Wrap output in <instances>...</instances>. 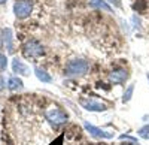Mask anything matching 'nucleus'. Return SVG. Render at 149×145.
Masks as SVG:
<instances>
[{"label": "nucleus", "instance_id": "obj_19", "mask_svg": "<svg viewBox=\"0 0 149 145\" xmlns=\"http://www.w3.org/2000/svg\"><path fill=\"white\" fill-rule=\"evenodd\" d=\"M148 78H149V76H148Z\"/></svg>", "mask_w": 149, "mask_h": 145}, {"label": "nucleus", "instance_id": "obj_2", "mask_svg": "<svg viewBox=\"0 0 149 145\" xmlns=\"http://www.w3.org/2000/svg\"><path fill=\"white\" fill-rule=\"evenodd\" d=\"M42 54H43V46L37 41H29L22 45V55L29 60L39 58Z\"/></svg>", "mask_w": 149, "mask_h": 145}, {"label": "nucleus", "instance_id": "obj_15", "mask_svg": "<svg viewBox=\"0 0 149 145\" xmlns=\"http://www.w3.org/2000/svg\"><path fill=\"white\" fill-rule=\"evenodd\" d=\"M6 66H8V58H6V55L0 54V72L5 70V69H6Z\"/></svg>", "mask_w": 149, "mask_h": 145}, {"label": "nucleus", "instance_id": "obj_13", "mask_svg": "<svg viewBox=\"0 0 149 145\" xmlns=\"http://www.w3.org/2000/svg\"><path fill=\"white\" fill-rule=\"evenodd\" d=\"M133 91H134V85L131 84V85H128L127 91L124 93V97H122V102H124V103H125V102H128V100L131 99V96H133Z\"/></svg>", "mask_w": 149, "mask_h": 145}, {"label": "nucleus", "instance_id": "obj_10", "mask_svg": "<svg viewBox=\"0 0 149 145\" xmlns=\"http://www.w3.org/2000/svg\"><path fill=\"white\" fill-rule=\"evenodd\" d=\"M8 88L12 90V91L21 90V88H22V81H21L18 76H12V78H9V81H8Z\"/></svg>", "mask_w": 149, "mask_h": 145}, {"label": "nucleus", "instance_id": "obj_7", "mask_svg": "<svg viewBox=\"0 0 149 145\" xmlns=\"http://www.w3.org/2000/svg\"><path fill=\"white\" fill-rule=\"evenodd\" d=\"M128 78V72L125 69H115L109 74V81L112 84H124Z\"/></svg>", "mask_w": 149, "mask_h": 145}, {"label": "nucleus", "instance_id": "obj_11", "mask_svg": "<svg viewBox=\"0 0 149 145\" xmlns=\"http://www.w3.org/2000/svg\"><path fill=\"white\" fill-rule=\"evenodd\" d=\"M2 34H3V41H5V43H6L8 51L12 53L14 50H12V32H10V29H5V30L2 32Z\"/></svg>", "mask_w": 149, "mask_h": 145}, {"label": "nucleus", "instance_id": "obj_14", "mask_svg": "<svg viewBox=\"0 0 149 145\" xmlns=\"http://www.w3.org/2000/svg\"><path fill=\"white\" fill-rule=\"evenodd\" d=\"M139 136L140 138H143V139H149V124H146V126H143L139 132Z\"/></svg>", "mask_w": 149, "mask_h": 145}, {"label": "nucleus", "instance_id": "obj_6", "mask_svg": "<svg viewBox=\"0 0 149 145\" xmlns=\"http://www.w3.org/2000/svg\"><path fill=\"white\" fill-rule=\"evenodd\" d=\"M84 127L86 129V132L88 133H91L94 138H102V139H110V138H113V133H110V132H106V130H102V129H98L90 123H84Z\"/></svg>", "mask_w": 149, "mask_h": 145}, {"label": "nucleus", "instance_id": "obj_1", "mask_svg": "<svg viewBox=\"0 0 149 145\" xmlns=\"http://www.w3.org/2000/svg\"><path fill=\"white\" fill-rule=\"evenodd\" d=\"M88 62L85 60H72L66 64V69H64V74L66 76H70V78H78V76H84L86 72H88Z\"/></svg>", "mask_w": 149, "mask_h": 145}, {"label": "nucleus", "instance_id": "obj_12", "mask_svg": "<svg viewBox=\"0 0 149 145\" xmlns=\"http://www.w3.org/2000/svg\"><path fill=\"white\" fill-rule=\"evenodd\" d=\"M34 74H36L37 79H40L42 82H51V81H52L51 75H48L46 72H45L43 69H40V67H36V69H34Z\"/></svg>", "mask_w": 149, "mask_h": 145}, {"label": "nucleus", "instance_id": "obj_16", "mask_svg": "<svg viewBox=\"0 0 149 145\" xmlns=\"http://www.w3.org/2000/svg\"><path fill=\"white\" fill-rule=\"evenodd\" d=\"M107 3H112V5H115L116 8H121V0H106Z\"/></svg>", "mask_w": 149, "mask_h": 145}, {"label": "nucleus", "instance_id": "obj_18", "mask_svg": "<svg viewBox=\"0 0 149 145\" xmlns=\"http://www.w3.org/2000/svg\"><path fill=\"white\" fill-rule=\"evenodd\" d=\"M3 3H6V0H0V5H3Z\"/></svg>", "mask_w": 149, "mask_h": 145}, {"label": "nucleus", "instance_id": "obj_17", "mask_svg": "<svg viewBox=\"0 0 149 145\" xmlns=\"http://www.w3.org/2000/svg\"><path fill=\"white\" fill-rule=\"evenodd\" d=\"M5 85H6V82H5V79L0 76V91H2L3 88H5Z\"/></svg>", "mask_w": 149, "mask_h": 145}, {"label": "nucleus", "instance_id": "obj_9", "mask_svg": "<svg viewBox=\"0 0 149 145\" xmlns=\"http://www.w3.org/2000/svg\"><path fill=\"white\" fill-rule=\"evenodd\" d=\"M90 6L91 8H98V9L106 11V12H112V11H113V9H112V6H109L107 2H104V0H91Z\"/></svg>", "mask_w": 149, "mask_h": 145}, {"label": "nucleus", "instance_id": "obj_8", "mask_svg": "<svg viewBox=\"0 0 149 145\" xmlns=\"http://www.w3.org/2000/svg\"><path fill=\"white\" fill-rule=\"evenodd\" d=\"M12 69H14L15 74H19V75H29V67L24 64L19 58H14V62H12Z\"/></svg>", "mask_w": 149, "mask_h": 145}, {"label": "nucleus", "instance_id": "obj_3", "mask_svg": "<svg viewBox=\"0 0 149 145\" xmlns=\"http://www.w3.org/2000/svg\"><path fill=\"white\" fill-rule=\"evenodd\" d=\"M45 115L48 118V121H51L55 126L57 124H63V123H66L69 120V115L61 109V108H58V106H51L49 109H46Z\"/></svg>", "mask_w": 149, "mask_h": 145}, {"label": "nucleus", "instance_id": "obj_5", "mask_svg": "<svg viewBox=\"0 0 149 145\" xmlns=\"http://www.w3.org/2000/svg\"><path fill=\"white\" fill-rule=\"evenodd\" d=\"M81 105L86 111H93V112H103V111L107 109V106L104 103L93 100V99H81Z\"/></svg>", "mask_w": 149, "mask_h": 145}, {"label": "nucleus", "instance_id": "obj_4", "mask_svg": "<svg viewBox=\"0 0 149 145\" xmlns=\"http://www.w3.org/2000/svg\"><path fill=\"white\" fill-rule=\"evenodd\" d=\"M31 11H33V3L30 2V0H19V2H17L14 5V14L19 20H24V18L30 17Z\"/></svg>", "mask_w": 149, "mask_h": 145}]
</instances>
